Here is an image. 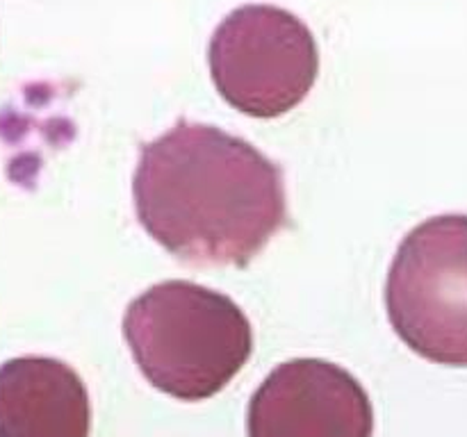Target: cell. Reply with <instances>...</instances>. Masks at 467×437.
<instances>
[{
    "mask_svg": "<svg viewBox=\"0 0 467 437\" xmlns=\"http://www.w3.org/2000/svg\"><path fill=\"white\" fill-rule=\"evenodd\" d=\"M91 403L67 362L23 355L0 364V437H89Z\"/></svg>",
    "mask_w": 467,
    "mask_h": 437,
    "instance_id": "cell-6",
    "label": "cell"
},
{
    "mask_svg": "<svg viewBox=\"0 0 467 437\" xmlns=\"http://www.w3.org/2000/svg\"><path fill=\"white\" fill-rule=\"evenodd\" d=\"M388 319L410 351L467 367V217L442 214L409 232L386 282Z\"/></svg>",
    "mask_w": 467,
    "mask_h": 437,
    "instance_id": "cell-3",
    "label": "cell"
},
{
    "mask_svg": "<svg viewBox=\"0 0 467 437\" xmlns=\"http://www.w3.org/2000/svg\"><path fill=\"white\" fill-rule=\"evenodd\" d=\"M123 337L146 381L181 401L219 394L254 353V328L222 291L164 280L137 296Z\"/></svg>",
    "mask_w": 467,
    "mask_h": 437,
    "instance_id": "cell-2",
    "label": "cell"
},
{
    "mask_svg": "<svg viewBox=\"0 0 467 437\" xmlns=\"http://www.w3.org/2000/svg\"><path fill=\"white\" fill-rule=\"evenodd\" d=\"M137 218L187 264L246 267L287 223L283 171L249 141L181 121L140 148Z\"/></svg>",
    "mask_w": 467,
    "mask_h": 437,
    "instance_id": "cell-1",
    "label": "cell"
},
{
    "mask_svg": "<svg viewBox=\"0 0 467 437\" xmlns=\"http://www.w3.org/2000/svg\"><path fill=\"white\" fill-rule=\"evenodd\" d=\"M249 437H372L374 408L347 369L296 358L269 373L246 410Z\"/></svg>",
    "mask_w": 467,
    "mask_h": 437,
    "instance_id": "cell-5",
    "label": "cell"
},
{
    "mask_svg": "<svg viewBox=\"0 0 467 437\" xmlns=\"http://www.w3.org/2000/svg\"><path fill=\"white\" fill-rule=\"evenodd\" d=\"M208 64L228 105L246 117L274 118L310 94L319 48L296 14L276 5H242L210 36Z\"/></svg>",
    "mask_w": 467,
    "mask_h": 437,
    "instance_id": "cell-4",
    "label": "cell"
}]
</instances>
